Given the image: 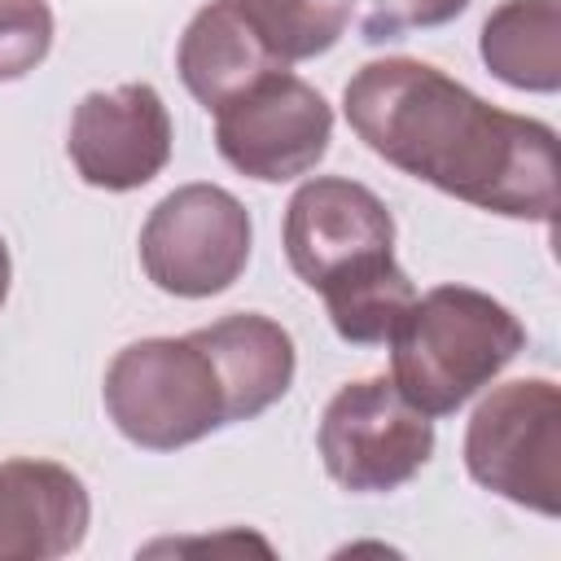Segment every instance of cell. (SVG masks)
<instances>
[{
	"mask_svg": "<svg viewBox=\"0 0 561 561\" xmlns=\"http://www.w3.org/2000/svg\"><path fill=\"white\" fill-rule=\"evenodd\" d=\"M351 131L403 175L504 219L552 224L557 131L495 110L447 70L416 57H381L351 75Z\"/></svg>",
	"mask_w": 561,
	"mask_h": 561,
	"instance_id": "obj_1",
	"label": "cell"
},
{
	"mask_svg": "<svg viewBox=\"0 0 561 561\" xmlns=\"http://www.w3.org/2000/svg\"><path fill=\"white\" fill-rule=\"evenodd\" d=\"M526 346L522 320L469 285L421 294L390 337V381L425 416H451Z\"/></svg>",
	"mask_w": 561,
	"mask_h": 561,
	"instance_id": "obj_2",
	"label": "cell"
},
{
	"mask_svg": "<svg viewBox=\"0 0 561 561\" xmlns=\"http://www.w3.org/2000/svg\"><path fill=\"white\" fill-rule=\"evenodd\" d=\"M101 399L114 430L145 451H180L232 425L228 386L197 329L123 346L105 368Z\"/></svg>",
	"mask_w": 561,
	"mask_h": 561,
	"instance_id": "obj_3",
	"label": "cell"
},
{
	"mask_svg": "<svg viewBox=\"0 0 561 561\" xmlns=\"http://www.w3.org/2000/svg\"><path fill=\"white\" fill-rule=\"evenodd\" d=\"M469 478L530 513H561V390L548 377L495 386L465 425Z\"/></svg>",
	"mask_w": 561,
	"mask_h": 561,
	"instance_id": "obj_4",
	"label": "cell"
},
{
	"mask_svg": "<svg viewBox=\"0 0 561 561\" xmlns=\"http://www.w3.org/2000/svg\"><path fill=\"white\" fill-rule=\"evenodd\" d=\"M316 447L342 491L386 495L430 465L434 421L412 408L390 377H359L324 403Z\"/></svg>",
	"mask_w": 561,
	"mask_h": 561,
	"instance_id": "obj_5",
	"label": "cell"
},
{
	"mask_svg": "<svg viewBox=\"0 0 561 561\" xmlns=\"http://www.w3.org/2000/svg\"><path fill=\"white\" fill-rule=\"evenodd\" d=\"M250 245L254 224L241 197L219 184H180L140 228V267L162 294L210 298L237 285Z\"/></svg>",
	"mask_w": 561,
	"mask_h": 561,
	"instance_id": "obj_6",
	"label": "cell"
},
{
	"mask_svg": "<svg viewBox=\"0 0 561 561\" xmlns=\"http://www.w3.org/2000/svg\"><path fill=\"white\" fill-rule=\"evenodd\" d=\"M333 140L329 101L298 75L276 70L259 79L250 92L215 110V145L219 158L263 184H285L307 175Z\"/></svg>",
	"mask_w": 561,
	"mask_h": 561,
	"instance_id": "obj_7",
	"label": "cell"
},
{
	"mask_svg": "<svg viewBox=\"0 0 561 561\" xmlns=\"http://www.w3.org/2000/svg\"><path fill=\"white\" fill-rule=\"evenodd\" d=\"M285 259L307 289H329L381 259H394V219L386 202L346 175H316L285 206Z\"/></svg>",
	"mask_w": 561,
	"mask_h": 561,
	"instance_id": "obj_8",
	"label": "cell"
},
{
	"mask_svg": "<svg viewBox=\"0 0 561 561\" xmlns=\"http://www.w3.org/2000/svg\"><path fill=\"white\" fill-rule=\"evenodd\" d=\"M66 153L92 188H145L171 162V114L158 88L118 83L110 92H88L70 114Z\"/></svg>",
	"mask_w": 561,
	"mask_h": 561,
	"instance_id": "obj_9",
	"label": "cell"
},
{
	"mask_svg": "<svg viewBox=\"0 0 561 561\" xmlns=\"http://www.w3.org/2000/svg\"><path fill=\"white\" fill-rule=\"evenodd\" d=\"M92 500L57 460H0V561H53L88 539Z\"/></svg>",
	"mask_w": 561,
	"mask_h": 561,
	"instance_id": "obj_10",
	"label": "cell"
},
{
	"mask_svg": "<svg viewBox=\"0 0 561 561\" xmlns=\"http://www.w3.org/2000/svg\"><path fill=\"white\" fill-rule=\"evenodd\" d=\"M175 70H180V83L193 92V101H202L215 114L241 92H250L259 79L289 70V66H280L267 53V44L241 18L237 0H210L184 26Z\"/></svg>",
	"mask_w": 561,
	"mask_h": 561,
	"instance_id": "obj_11",
	"label": "cell"
},
{
	"mask_svg": "<svg viewBox=\"0 0 561 561\" xmlns=\"http://www.w3.org/2000/svg\"><path fill=\"white\" fill-rule=\"evenodd\" d=\"M197 333L219 364L232 421H254L259 412L280 403L285 390L294 386L298 351H294L289 329L276 324L272 316L237 311V316H224L215 324H202Z\"/></svg>",
	"mask_w": 561,
	"mask_h": 561,
	"instance_id": "obj_12",
	"label": "cell"
},
{
	"mask_svg": "<svg viewBox=\"0 0 561 561\" xmlns=\"http://www.w3.org/2000/svg\"><path fill=\"white\" fill-rule=\"evenodd\" d=\"M478 53L486 70L517 92L561 88V4L557 0H504L482 22Z\"/></svg>",
	"mask_w": 561,
	"mask_h": 561,
	"instance_id": "obj_13",
	"label": "cell"
},
{
	"mask_svg": "<svg viewBox=\"0 0 561 561\" xmlns=\"http://www.w3.org/2000/svg\"><path fill=\"white\" fill-rule=\"evenodd\" d=\"M320 298H324V311L337 337L355 346H377L394 337L408 307L416 302V289H412V276L394 259H381L346 280H333L329 289H320Z\"/></svg>",
	"mask_w": 561,
	"mask_h": 561,
	"instance_id": "obj_14",
	"label": "cell"
},
{
	"mask_svg": "<svg viewBox=\"0 0 561 561\" xmlns=\"http://www.w3.org/2000/svg\"><path fill=\"white\" fill-rule=\"evenodd\" d=\"M237 9L267 53L280 66H294L329 53L346 35L359 0H237Z\"/></svg>",
	"mask_w": 561,
	"mask_h": 561,
	"instance_id": "obj_15",
	"label": "cell"
},
{
	"mask_svg": "<svg viewBox=\"0 0 561 561\" xmlns=\"http://www.w3.org/2000/svg\"><path fill=\"white\" fill-rule=\"evenodd\" d=\"M53 48L48 0H0V83L26 79Z\"/></svg>",
	"mask_w": 561,
	"mask_h": 561,
	"instance_id": "obj_16",
	"label": "cell"
},
{
	"mask_svg": "<svg viewBox=\"0 0 561 561\" xmlns=\"http://www.w3.org/2000/svg\"><path fill=\"white\" fill-rule=\"evenodd\" d=\"M469 0H368L364 9V39L386 44L399 39L403 31H430L451 18H460Z\"/></svg>",
	"mask_w": 561,
	"mask_h": 561,
	"instance_id": "obj_17",
	"label": "cell"
},
{
	"mask_svg": "<svg viewBox=\"0 0 561 561\" xmlns=\"http://www.w3.org/2000/svg\"><path fill=\"white\" fill-rule=\"evenodd\" d=\"M9 276H13V263H9V245H4V237H0V307H4V298H9Z\"/></svg>",
	"mask_w": 561,
	"mask_h": 561,
	"instance_id": "obj_18",
	"label": "cell"
}]
</instances>
